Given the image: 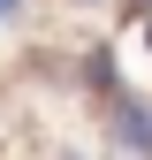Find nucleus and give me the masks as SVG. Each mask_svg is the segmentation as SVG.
I'll return each instance as SVG.
<instances>
[{"instance_id":"nucleus-1","label":"nucleus","mask_w":152,"mask_h":160,"mask_svg":"<svg viewBox=\"0 0 152 160\" xmlns=\"http://www.w3.org/2000/svg\"><path fill=\"white\" fill-rule=\"evenodd\" d=\"M114 122H122V137H129L137 152H152V114L137 107V99H114Z\"/></svg>"},{"instance_id":"nucleus-2","label":"nucleus","mask_w":152,"mask_h":160,"mask_svg":"<svg viewBox=\"0 0 152 160\" xmlns=\"http://www.w3.org/2000/svg\"><path fill=\"white\" fill-rule=\"evenodd\" d=\"M0 15H15V0H0Z\"/></svg>"}]
</instances>
